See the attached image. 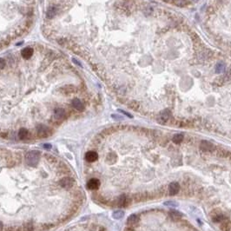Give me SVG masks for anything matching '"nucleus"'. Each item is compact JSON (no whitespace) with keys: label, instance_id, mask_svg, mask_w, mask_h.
<instances>
[{"label":"nucleus","instance_id":"1","mask_svg":"<svg viewBox=\"0 0 231 231\" xmlns=\"http://www.w3.org/2000/svg\"><path fill=\"white\" fill-rule=\"evenodd\" d=\"M40 155L41 153L37 150H31L29 151L26 155H25V161L26 163L31 166V167H35L38 164L39 160H40Z\"/></svg>","mask_w":231,"mask_h":231},{"label":"nucleus","instance_id":"2","mask_svg":"<svg viewBox=\"0 0 231 231\" xmlns=\"http://www.w3.org/2000/svg\"><path fill=\"white\" fill-rule=\"evenodd\" d=\"M65 118H66L65 110L62 108H57L54 109L53 116L51 117V123L59 125Z\"/></svg>","mask_w":231,"mask_h":231},{"label":"nucleus","instance_id":"3","mask_svg":"<svg viewBox=\"0 0 231 231\" xmlns=\"http://www.w3.org/2000/svg\"><path fill=\"white\" fill-rule=\"evenodd\" d=\"M36 131L38 136V137L45 138L52 135V130L44 124H39L36 127Z\"/></svg>","mask_w":231,"mask_h":231},{"label":"nucleus","instance_id":"4","mask_svg":"<svg viewBox=\"0 0 231 231\" xmlns=\"http://www.w3.org/2000/svg\"><path fill=\"white\" fill-rule=\"evenodd\" d=\"M59 185L64 189H71L74 185V180L71 176H64L59 180Z\"/></svg>","mask_w":231,"mask_h":231},{"label":"nucleus","instance_id":"5","mask_svg":"<svg viewBox=\"0 0 231 231\" xmlns=\"http://www.w3.org/2000/svg\"><path fill=\"white\" fill-rule=\"evenodd\" d=\"M100 187V181L97 178H91L87 183V188L91 190H96Z\"/></svg>","mask_w":231,"mask_h":231},{"label":"nucleus","instance_id":"6","mask_svg":"<svg viewBox=\"0 0 231 231\" xmlns=\"http://www.w3.org/2000/svg\"><path fill=\"white\" fill-rule=\"evenodd\" d=\"M139 222V217L137 215H131L128 217L127 219V225L128 227H130V228H134L136 226H137Z\"/></svg>","mask_w":231,"mask_h":231},{"label":"nucleus","instance_id":"7","mask_svg":"<svg viewBox=\"0 0 231 231\" xmlns=\"http://www.w3.org/2000/svg\"><path fill=\"white\" fill-rule=\"evenodd\" d=\"M200 148L201 150L205 152H210L214 150V145L208 141H201L200 143Z\"/></svg>","mask_w":231,"mask_h":231},{"label":"nucleus","instance_id":"8","mask_svg":"<svg viewBox=\"0 0 231 231\" xmlns=\"http://www.w3.org/2000/svg\"><path fill=\"white\" fill-rule=\"evenodd\" d=\"M180 189V185L176 182H173L169 185V193L170 196H175L179 192Z\"/></svg>","mask_w":231,"mask_h":231},{"label":"nucleus","instance_id":"9","mask_svg":"<svg viewBox=\"0 0 231 231\" xmlns=\"http://www.w3.org/2000/svg\"><path fill=\"white\" fill-rule=\"evenodd\" d=\"M18 137L20 140H23V141H25V140H28V139L31 138V134L29 132V130L25 128H21L18 131Z\"/></svg>","mask_w":231,"mask_h":231},{"label":"nucleus","instance_id":"10","mask_svg":"<svg viewBox=\"0 0 231 231\" xmlns=\"http://www.w3.org/2000/svg\"><path fill=\"white\" fill-rule=\"evenodd\" d=\"M58 9L57 6H55V5H51V6H50V7L48 8L46 12L47 18H49V19H52L55 16L58 14Z\"/></svg>","mask_w":231,"mask_h":231},{"label":"nucleus","instance_id":"11","mask_svg":"<svg viewBox=\"0 0 231 231\" xmlns=\"http://www.w3.org/2000/svg\"><path fill=\"white\" fill-rule=\"evenodd\" d=\"M71 104H72V107L77 111H83L84 109V105H83V102L78 98L73 99L71 102Z\"/></svg>","mask_w":231,"mask_h":231},{"label":"nucleus","instance_id":"12","mask_svg":"<svg viewBox=\"0 0 231 231\" xmlns=\"http://www.w3.org/2000/svg\"><path fill=\"white\" fill-rule=\"evenodd\" d=\"M98 159V155L95 151H89L85 155V160L88 163H94Z\"/></svg>","mask_w":231,"mask_h":231},{"label":"nucleus","instance_id":"13","mask_svg":"<svg viewBox=\"0 0 231 231\" xmlns=\"http://www.w3.org/2000/svg\"><path fill=\"white\" fill-rule=\"evenodd\" d=\"M33 49L31 47H26L24 48L22 51H21V55L25 59H29L30 58H31V56L33 55Z\"/></svg>","mask_w":231,"mask_h":231},{"label":"nucleus","instance_id":"14","mask_svg":"<svg viewBox=\"0 0 231 231\" xmlns=\"http://www.w3.org/2000/svg\"><path fill=\"white\" fill-rule=\"evenodd\" d=\"M128 202H129V200H128V197L125 196V195H122L120 196L117 200L116 201L117 205L118 207H126L128 205Z\"/></svg>","mask_w":231,"mask_h":231},{"label":"nucleus","instance_id":"15","mask_svg":"<svg viewBox=\"0 0 231 231\" xmlns=\"http://www.w3.org/2000/svg\"><path fill=\"white\" fill-rule=\"evenodd\" d=\"M76 91L75 87L71 84H69V85H65L63 87H62V93L64 94V95H69V94H71V93H74Z\"/></svg>","mask_w":231,"mask_h":231},{"label":"nucleus","instance_id":"16","mask_svg":"<svg viewBox=\"0 0 231 231\" xmlns=\"http://www.w3.org/2000/svg\"><path fill=\"white\" fill-rule=\"evenodd\" d=\"M169 216L173 220H179L183 217V214L181 212L177 211V210H172L169 213Z\"/></svg>","mask_w":231,"mask_h":231},{"label":"nucleus","instance_id":"17","mask_svg":"<svg viewBox=\"0 0 231 231\" xmlns=\"http://www.w3.org/2000/svg\"><path fill=\"white\" fill-rule=\"evenodd\" d=\"M225 68H226V66H225L224 63H222V62L217 63V64L216 65V70H215V71H216V73L221 74V73L224 72V71H225Z\"/></svg>","mask_w":231,"mask_h":231},{"label":"nucleus","instance_id":"18","mask_svg":"<svg viewBox=\"0 0 231 231\" xmlns=\"http://www.w3.org/2000/svg\"><path fill=\"white\" fill-rule=\"evenodd\" d=\"M22 231H34V226L32 224V222H25L21 226Z\"/></svg>","mask_w":231,"mask_h":231},{"label":"nucleus","instance_id":"19","mask_svg":"<svg viewBox=\"0 0 231 231\" xmlns=\"http://www.w3.org/2000/svg\"><path fill=\"white\" fill-rule=\"evenodd\" d=\"M170 111H168V110H165V111H163V112H162V113H161L160 118L162 119L163 123H165V122H167V121L169 120V118H170Z\"/></svg>","mask_w":231,"mask_h":231},{"label":"nucleus","instance_id":"20","mask_svg":"<svg viewBox=\"0 0 231 231\" xmlns=\"http://www.w3.org/2000/svg\"><path fill=\"white\" fill-rule=\"evenodd\" d=\"M112 216H113L114 219H117V220L122 219L123 216H124V211H123V210H116V211L112 214Z\"/></svg>","mask_w":231,"mask_h":231},{"label":"nucleus","instance_id":"21","mask_svg":"<svg viewBox=\"0 0 231 231\" xmlns=\"http://www.w3.org/2000/svg\"><path fill=\"white\" fill-rule=\"evenodd\" d=\"M173 142L176 144H179L181 143L183 141H184V136L182 134H176L174 137H173Z\"/></svg>","mask_w":231,"mask_h":231},{"label":"nucleus","instance_id":"22","mask_svg":"<svg viewBox=\"0 0 231 231\" xmlns=\"http://www.w3.org/2000/svg\"><path fill=\"white\" fill-rule=\"evenodd\" d=\"M225 220H226V217L222 214H217L216 216L213 217V221L215 222H225Z\"/></svg>","mask_w":231,"mask_h":231},{"label":"nucleus","instance_id":"23","mask_svg":"<svg viewBox=\"0 0 231 231\" xmlns=\"http://www.w3.org/2000/svg\"><path fill=\"white\" fill-rule=\"evenodd\" d=\"M174 4L179 7H183L188 4V1L187 0H173Z\"/></svg>","mask_w":231,"mask_h":231},{"label":"nucleus","instance_id":"24","mask_svg":"<svg viewBox=\"0 0 231 231\" xmlns=\"http://www.w3.org/2000/svg\"><path fill=\"white\" fill-rule=\"evenodd\" d=\"M116 160H117V155H116L115 154L108 155V156H107V161H108L109 163H115Z\"/></svg>","mask_w":231,"mask_h":231},{"label":"nucleus","instance_id":"25","mask_svg":"<svg viewBox=\"0 0 231 231\" xmlns=\"http://www.w3.org/2000/svg\"><path fill=\"white\" fill-rule=\"evenodd\" d=\"M164 205L165 206H169V207H177L178 206V203L174 201H165L164 202Z\"/></svg>","mask_w":231,"mask_h":231},{"label":"nucleus","instance_id":"26","mask_svg":"<svg viewBox=\"0 0 231 231\" xmlns=\"http://www.w3.org/2000/svg\"><path fill=\"white\" fill-rule=\"evenodd\" d=\"M45 158L47 160L50 161L51 163H56L57 162V158L53 155H45Z\"/></svg>","mask_w":231,"mask_h":231},{"label":"nucleus","instance_id":"27","mask_svg":"<svg viewBox=\"0 0 231 231\" xmlns=\"http://www.w3.org/2000/svg\"><path fill=\"white\" fill-rule=\"evenodd\" d=\"M5 64H6L5 60L4 58H0V70H3L5 67Z\"/></svg>","mask_w":231,"mask_h":231},{"label":"nucleus","instance_id":"28","mask_svg":"<svg viewBox=\"0 0 231 231\" xmlns=\"http://www.w3.org/2000/svg\"><path fill=\"white\" fill-rule=\"evenodd\" d=\"M112 117L116 120H123V117L120 116H117V115H112Z\"/></svg>","mask_w":231,"mask_h":231},{"label":"nucleus","instance_id":"29","mask_svg":"<svg viewBox=\"0 0 231 231\" xmlns=\"http://www.w3.org/2000/svg\"><path fill=\"white\" fill-rule=\"evenodd\" d=\"M118 111L119 112H122V113H123L124 115H126V116H128L129 117H132V116L131 115H130L129 113H127V112H125V111H123V110H122V109H118Z\"/></svg>","mask_w":231,"mask_h":231},{"label":"nucleus","instance_id":"30","mask_svg":"<svg viewBox=\"0 0 231 231\" xmlns=\"http://www.w3.org/2000/svg\"><path fill=\"white\" fill-rule=\"evenodd\" d=\"M72 61L74 62V63H77V65H78V66H80V67H82V64H81V63H79V62L77 61V59H75V58H72Z\"/></svg>","mask_w":231,"mask_h":231},{"label":"nucleus","instance_id":"31","mask_svg":"<svg viewBox=\"0 0 231 231\" xmlns=\"http://www.w3.org/2000/svg\"><path fill=\"white\" fill-rule=\"evenodd\" d=\"M44 147H45V149H48V150H50V148H51V145L50 144H44Z\"/></svg>","mask_w":231,"mask_h":231},{"label":"nucleus","instance_id":"32","mask_svg":"<svg viewBox=\"0 0 231 231\" xmlns=\"http://www.w3.org/2000/svg\"><path fill=\"white\" fill-rule=\"evenodd\" d=\"M124 231H134V230H133V228L128 227L127 229H125V230H124Z\"/></svg>","mask_w":231,"mask_h":231},{"label":"nucleus","instance_id":"33","mask_svg":"<svg viewBox=\"0 0 231 231\" xmlns=\"http://www.w3.org/2000/svg\"><path fill=\"white\" fill-rule=\"evenodd\" d=\"M3 229H4V225H3V223L0 222V231H3Z\"/></svg>","mask_w":231,"mask_h":231},{"label":"nucleus","instance_id":"34","mask_svg":"<svg viewBox=\"0 0 231 231\" xmlns=\"http://www.w3.org/2000/svg\"><path fill=\"white\" fill-rule=\"evenodd\" d=\"M194 2H198V1H200V0H193Z\"/></svg>","mask_w":231,"mask_h":231}]
</instances>
